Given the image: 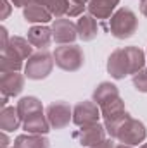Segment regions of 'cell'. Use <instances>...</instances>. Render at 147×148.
Masks as SVG:
<instances>
[{
    "label": "cell",
    "mask_w": 147,
    "mask_h": 148,
    "mask_svg": "<svg viewBox=\"0 0 147 148\" xmlns=\"http://www.w3.org/2000/svg\"><path fill=\"white\" fill-rule=\"evenodd\" d=\"M0 147H2V148H9V138H7L5 131L0 134Z\"/></svg>",
    "instance_id": "obj_31"
},
{
    "label": "cell",
    "mask_w": 147,
    "mask_h": 148,
    "mask_svg": "<svg viewBox=\"0 0 147 148\" xmlns=\"http://www.w3.org/2000/svg\"><path fill=\"white\" fill-rule=\"evenodd\" d=\"M90 148H114V143H112V138H109V140H102L101 143H97Z\"/></svg>",
    "instance_id": "obj_29"
},
{
    "label": "cell",
    "mask_w": 147,
    "mask_h": 148,
    "mask_svg": "<svg viewBox=\"0 0 147 148\" xmlns=\"http://www.w3.org/2000/svg\"><path fill=\"white\" fill-rule=\"evenodd\" d=\"M99 117H101V109L95 102L85 100V102L76 103L73 109V122L80 127L99 122Z\"/></svg>",
    "instance_id": "obj_7"
},
{
    "label": "cell",
    "mask_w": 147,
    "mask_h": 148,
    "mask_svg": "<svg viewBox=\"0 0 147 148\" xmlns=\"http://www.w3.org/2000/svg\"><path fill=\"white\" fill-rule=\"evenodd\" d=\"M7 48H10L21 60H26L33 55V45L23 36H10Z\"/></svg>",
    "instance_id": "obj_22"
},
{
    "label": "cell",
    "mask_w": 147,
    "mask_h": 148,
    "mask_svg": "<svg viewBox=\"0 0 147 148\" xmlns=\"http://www.w3.org/2000/svg\"><path fill=\"white\" fill-rule=\"evenodd\" d=\"M0 36H2V45H0V48H2V50H5V48H7V45H9L10 36H9V33H7V29H5L3 26L0 28Z\"/></svg>",
    "instance_id": "obj_28"
},
{
    "label": "cell",
    "mask_w": 147,
    "mask_h": 148,
    "mask_svg": "<svg viewBox=\"0 0 147 148\" xmlns=\"http://www.w3.org/2000/svg\"><path fill=\"white\" fill-rule=\"evenodd\" d=\"M33 2H37V0H10V3L14 5V7H26V5H30V3H33Z\"/></svg>",
    "instance_id": "obj_30"
},
{
    "label": "cell",
    "mask_w": 147,
    "mask_h": 148,
    "mask_svg": "<svg viewBox=\"0 0 147 148\" xmlns=\"http://www.w3.org/2000/svg\"><path fill=\"white\" fill-rule=\"evenodd\" d=\"M54 53H49L45 50H40L33 53L26 66H24V76L28 79H45L54 69Z\"/></svg>",
    "instance_id": "obj_4"
},
{
    "label": "cell",
    "mask_w": 147,
    "mask_h": 148,
    "mask_svg": "<svg viewBox=\"0 0 147 148\" xmlns=\"http://www.w3.org/2000/svg\"><path fill=\"white\" fill-rule=\"evenodd\" d=\"M23 17H24L28 23H33V24H45V23H49L54 16H52L43 5L33 2V3H30V5H26V7L23 9Z\"/></svg>",
    "instance_id": "obj_17"
},
{
    "label": "cell",
    "mask_w": 147,
    "mask_h": 148,
    "mask_svg": "<svg viewBox=\"0 0 147 148\" xmlns=\"http://www.w3.org/2000/svg\"><path fill=\"white\" fill-rule=\"evenodd\" d=\"M23 129L30 134H47L50 131V122L47 119V114H43L42 110L23 119Z\"/></svg>",
    "instance_id": "obj_12"
},
{
    "label": "cell",
    "mask_w": 147,
    "mask_h": 148,
    "mask_svg": "<svg viewBox=\"0 0 147 148\" xmlns=\"http://www.w3.org/2000/svg\"><path fill=\"white\" fill-rule=\"evenodd\" d=\"M74 136L78 138V143L81 147L90 148V147H94V145H97V143H101L102 140H106V127L102 124L95 122V124L81 127Z\"/></svg>",
    "instance_id": "obj_9"
},
{
    "label": "cell",
    "mask_w": 147,
    "mask_h": 148,
    "mask_svg": "<svg viewBox=\"0 0 147 148\" xmlns=\"http://www.w3.org/2000/svg\"><path fill=\"white\" fill-rule=\"evenodd\" d=\"M42 110H43V105H42V102L38 100L37 97H23L17 102V112H19L21 121L30 117L35 112H42Z\"/></svg>",
    "instance_id": "obj_23"
},
{
    "label": "cell",
    "mask_w": 147,
    "mask_h": 148,
    "mask_svg": "<svg viewBox=\"0 0 147 148\" xmlns=\"http://www.w3.org/2000/svg\"><path fill=\"white\" fill-rule=\"evenodd\" d=\"M92 98H94V102L99 107H104V105H107V103H111V102H114V100L119 98V90H118L116 84H112L109 81H104V83H101L94 90Z\"/></svg>",
    "instance_id": "obj_13"
},
{
    "label": "cell",
    "mask_w": 147,
    "mask_h": 148,
    "mask_svg": "<svg viewBox=\"0 0 147 148\" xmlns=\"http://www.w3.org/2000/svg\"><path fill=\"white\" fill-rule=\"evenodd\" d=\"M133 86L137 91L140 93H147V67L140 69L137 74H133Z\"/></svg>",
    "instance_id": "obj_25"
},
{
    "label": "cell",
    "mask_w": 147,
    "mask_h": 148,
    "mask_svg": "<svg viewBox=\"0 0 147 148\" xmlns=\"http://www.w3.org/2000/svg\"><path fill=\"white\" fill-rule=\"evenodd\" d=\"M140 12H142V16L147 17V0H140Z\"/></svg>",
    "instance_id": "obj_32"
},
{
    "label": "cell",
    "mask_w": 147,
    "mask_h": 148,
    "mask_svg": "<svg viewBox=\"0 0 147 148\" xmlns=\"http://www.w3.org/2000/svg\"><path fill=\"white\" fill-rule=\"evenodd\" d=\"M76 29H78V38L83 41H92L97 36L99 28H97V21L94 16L90 14H83L80 16L78 23H76Z\"/></svg>",
    "instance_id": "obj_16"
},
{
    "label": "cell",
    "mask_w": 147,
    "mask_h": 148,
    "mask_svg": "<svg viewBox=\"0 0 147 148\" xmlns=\"http://www.w3.org/2000/svg\"><path fill=\"white\" fill-rule=\"evenodd\" d=\"M101 114L104 117V127H106V133L109 134L111 138H116L119 127L132 117L128 112L125 110V102L121 98L111 102L107 105L101 107Z\"/></svg>",
    "instance_id": "obj_2"
},
{
    "label": "cell",
    "mask_w": 147,
    "mask_h": 148,
    "mask_svg": "<svg viewBox=\"0 0 147 148\" xmlns=\"http://www.w3.org/2000/svg\"><path fill=\"white\" fill-rule=\"evenodd\" d=\"M54 40L52 36V28L49 26H43V24H37V26H31L30 31H28V41L37 47V48H45L50 45V41Z\"/></svg>",
    "instance_id": "obj_15"
},
{
    "label": "cell",
    "mask_w": 147,
    "mask_h": 148,
    "mask_svg": "<svg viewBox=\"0 0 147 148\" xmlns=\"http://www.w3.org/2000/svg\"><path fill=\"white\" fill-rule=\"evenodd\" d=\"M80 2H85V3H88V0H80Z\"/></svg>",
    "instance_id": "obj_35"
},
{
    "label": "cell",
    "mask_w": 147,
    "mask_h": 148,
    "mask_svg": "<svg viewBox=\"0 0 147 148\" xmlns=\"http://www.w3.org/2000/svg\"><path fill=\"white\" fill-rule=\"evenodd\" d=\"M140 148H147V143H144V145H142V147H140Z\"/></svg>",
    "instance_id": "obj_34"
},
{
    "label": "cell",
    "mask_w": 147,
    "mask_h": 148,
    "mask_svg": "<svg viewBox=\"0 0 147 148\" xmlns=\"http://www.w3.org/2000/svg\"><path fill=\"white\" fill-rule=\"evenodd\" d=\"M137 28H139V19H137L135 12L132 9L121 7L111 16L109 21L111 35L114 38H118V40H126V38L133 36Z\"/></svg>",
    "instance_id": "obj_1"
},
{
    "label": "cell",
    "mask_w": 147,
    "mask_h": 148,
    "mask_svg": "<svg viewBox=\"0 0 147 148\" xmlns=\"http://www.w3.org/2000/svg\"><path fill=\"white\" fill-rule=\"evenodd\" d=\"M37 3L43 5L54 17H62L64 14H68L69 0H37Z\"/></svg>",
    "instance_id": "obj_24"
},
{
    "label": "cell",
    "mask_w": 147,
    "mask_h": 148,
    "mask_svg": "<svg viewBox=\"0 0 147 148\" xmlns=\"http://www.w3.org/2000/svg\"><path fill=\"white\" fill-rule=\"evenodd\" d=\"M54 60H55V66L59 69L68 71V73H74L83 66L85 55L78 45L69 43V45H61L54 50Z\"/></svg>",
    "instance_id": "obj_3"
},
{
    "label": "cell",
    "mask_w": 147,
    "mask_h": 148,
    "mask_svg": "<svg viewBox=\"0 0 147 148\" xmlns=\"http://www.w3.org/2000/svg\"><path fill=\"white\" fill-rule=\"evenodd\" d=\"M14 148H50V141L43 134H19L14 140Z\"/></svg>",
    "instance_id": "obj_19"
},
{
    "label": "cell",
    "mask_w": 147,
    "mask_h": 148,
    "mask_svg": "<svg viewBox=\"0 0 147 148\" xmlns=\"http://www.w3.org/2000/svg\"><path fill=\"white\" fill-rule=\"evenodd\" d=\"M47 119L52 129H62L73 121V109L66 102H54L47 107Z\"/></svg>",
    "instance_id": "obj_6"
},
{
    "label": "cell",
    "mask_w": 147,
    "mask_h": 148,
    "mask_svg": "<svg viewBox=\"0 0 147 148\" xmlns=\"http://www.w3.org/2000/svg\"><path fill=\"white\" fill-rule=\"evenodd\" d=\"M146 136H147V129H146V126H144V122L139 121V119L130 117V119L119 127V131H118V134H116V140H118L119 143H123V145L135 147V145L142 143V141L146 140Z\"/></svg>",
    "instance_id": "obj_5"
},
{
    "label": "cell",
    "mask_w": 147,
    "mask_h": 148,
    "mask_svg": "<svg viewBox=\"0 0 147 148\" xmlns=\"http://www.w3.org/2000/svg\"><path fill=\"white\" fill-rule=\"evenodd\" d=\"M0 3H2V14H0V19H7L9 17V14H10V0H0Z\"/></svg>",
    "instance_id": "obj_27"
},
{
    "label": "cell",
    "mask_w": 147,
    "mask_h": 148,
    "mask_svg": "<svg viewBox=\"0 0 147 148\" xmlns=\"http://www.w3.org/2000/svg\"><path fill=\"white\" fill-rule=\"evenodd\" d=\"M24 60H21L10 48L2 50V59H0V69L2 73H19L23 69Z\"/></svg>",
    "instance_id": "obj_20"
},
{
    "label": "cell",
    "mask_w": 147,
    "mask_h": 148,
    "mask_svg": "<svg viewBox=\"0 0 147 148\" xmlns=\"http://www.w3.org/2000/svg\"><path fill=\"white\" fill-rule=\"evenodd\" d=\"M118 3H119V0H88L87 10L90 16H94L97 19H107L114 14V9Z\"/></svg>",
    "instance_id": "obj_14"
},
{
    "label": "cell",
    "mask_w": 147,
    "mask_h": 148,
    "mask_svg": "<svg viewBox=\"0 0 147 148\" xmlns=\"http://www.w3.org/2000/svg\"><path fill=\"white\" fill-rule=\"evenodd\" d=\"M114 148H133V147H130V145H123V143H119V145H116Z\"/></svg>",
    "instance_id": "obj_33"
},
{
    "label": "cell",
    "mask_w": 147,
    "mask_h": 148,
    "mask_svg": "<svg viewBox=\"0 0 147 148\" xmlns=\"http://www.w3.org/2000/svg\"><path fill=\"white\" fill-rule=\"evenodd\" d=\"M87 9V3L85 2H80V0H69V5H68V16L69 17H80L83 16Z\"/></svg>",
    "instance_id": "obj_26"
},
{
    "label": "cell",
    "mask_w": 147,
    "mask_h": 148,
    "mask_svg": "<svg viewBox=\"0 0 147 148\" xmlns=\"http://www.w3.org/2000/svg\"><path fill=\"white\" fill-rule=\"evenodd\" d=\"M52 36H54V41L59 43V45H69V43H73L74 40L78 38L76 24L71 19L57 17L52 23Z\"/></svg>",
    "instance_id": "obj_8"
},
{
    "label": "cell",
    "mask_w": 147,
    "mask_h": 148,
    "mask_svg": "<svg viewBox=\"0 0 147 148\" xmlns=\"http://www.w3.org/2000/svg\"><path fill=\"white\" fill-rule=\"evenodd\" d=\"M23 124L21 117H19V112L17 107H3L0 112V129L5 131V133H10V131H16L19 129V126Z\"/></svg>",
    "instance_id": "obj_18"
},
{
    "label": "cell",
    "mask_w": 147,
    "mask_h": 148,
    "mask_svg": "<svg viewBox=\"0 0 147 148\" xmlns=\"http://www.w3.org/2000/svg\"><path fill=\"white\" fill-rule=\"evenodd\" d=\"M123 50H125V55H126V60H128L130 74H137L140 69H144L146 53L139 47H125Z\"/></svg>",
    "instance_id": "obj_21"
},
{
    "label": "cell",
    "mask_w": 147,
    "mask_h": 148,
    "mask_svg": "<svg viewBox=\"0 0 147 148\" xmlns=\"http://www.w3.org/2000/svg\"><path fill=\"white\" fill-rule=\"evenodd\" d=\"M107 73L114 77V79H123L125 76L130 74V67H128V60L125 55L123 48H116L107 59Z\"/></svg>",
    "instance_id": "obj_10"
},
{
    "label": "cell",
    "mask_w": 147,
    "mask_h": 148,
    "mask_svg": "<svg viewBox=\"0 0 147 148\" xmlns=\"http://www.w3.org/2000/svg\"><path fill=\"white\" fill-rule=\"evenodd\" d=\"M24 88V76L19 73H2L0 90L5 97H17Z\"/></svg>",
    "instance_id": "obj_11"
}]
</instances>
